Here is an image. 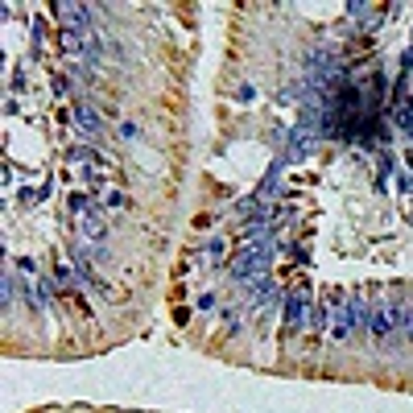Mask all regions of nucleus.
Segmentation results:
<instances>
[{"label":"nucleus","mask_w":413,"mask_h":413,"mask_svg":"<svg viewBox=\"0 0 413 413\" xmlns=\"http://www.w3.org/2000/svg\"><path fill=\"white\" fill-rule=\"evenodd\" d=\"M397 120H401L405 128H413V103H405V99L397 103Z\"/></svg>","instance_id":"9b49d317"},{"label":"nucleus","mask_w":413,"mask_h":413,"mask_svg":"<svg viewBox=\"0 0 413 413\" xmlns=\"http://www.w3.org/2000/svg\"><path fill=\"white\" fill-rule=\"evenodd\" d=\"M269 261H273V244H269V240H248V248H244V252L232 261V277H236V281L265 277Z\"/></svg>","instance_id":"f257e3e1"},{"label":"nucleus","mask_w":413,"mask_h":413,"mask_svg":"<svg viewBox=\"0 0 413 413\" xmlns=\"http://www.w3.org/2000/svg\"><path fill=\"white\" fill-rule=\"evenodd\" d=\"M306 153H310V128L302 124V128L294 132V145H290V161H302Z\"/></svg>","instance_id":"423d86ee"},{"label":"nucleus","mask_w":413,"mask_h":413,"mask_svg":"<svg viewBox=\"0 0 413 413\" xmlns=\"http://www.w3.org/2000/svg\"><path fill=\"white\" fill-rule=\"evenodd\" d=\"M393 327H401V331L413 335V306H393Z\"/></svg>","instance_id":"0eeeda50"},{"label":"nucleus","mask_w":413,"mask_h":413,"mask_svg":"<svg viewBox=\"0 0 413 413\" xmlns=\"http://www.w3.org/2000/svg\"><path fill=\"white\" fill-rule=\"evenodd\" d=\"M58 41H62V50H66V54H79V50L87 46V41H83L74 29H62V37H58Z\"/></svg>","instance_id":"6e6552de"},{"label":"nucleus","mask_w":413,"mask_h":413,"mask_svg":"<svg viewBox=\"0 0 413 413\" xmlns=\"http://www.w3.org/2000/svg\"><path fill=\"white\" fill-rule=\"evenodd\" d=\"M12 290H17V277H12V273H4V281H0V298H4V310L12 306Z\"/></svg>","instance_id":"1a4fd4ad"},{"label":"nucleus","mask_w":413,"mask_h":413,"mask_svg":"<svg viewBox=\"0 0 413 413\" xmlns=\"http://www.w3.org/2000/svg\"><path fill=\"white\" fill-rule=\"evenodd\" d=\"M223 256H228V244H223V240H215V244H207V261H211V265H219Z\"/></svg>","instance_id":"9d476101"},{"label":"nucleus","mask_w":413,"mask_h":413,"mask_svg":"<svg viewBox=\"0 0 413 413\" xmlns=\"http://www.w3.org/2000/svg\"><path fill=\"white\" fill-rule=\"evenodd\" d=\"M368 314H372V306H364V298H352L347 306H339V310H335V335H339V339H347L356 327H364V323H368Z\"/></svg>","instance_id":"f03ea898"},{"label":"nucleus","mask_w":413,"mask_h":413,"mask_svg":"<svg viewBox=\"0 0 413 413\" xmlns=\"http://www.w3.org/2000/svg\"><path fill=\"white\" fill-rule=\"evenodd\" d=\"M74 124H79V128H83V132H91V137H95V132H99V128H103V124H99V116H95V108H91V103H79V108H74Z\"/></svg>","instance_id":"39448f33"},{"label":"nucleus","mask_w":413,"mask_h":413,"mask_svg":"<svg viewBox=\"0 0 413 413\" xmlns=\"http://www.w3.org/2000/svg\"><path fill=\"white\" fill-rule=\"evenodd\" d=\"M306 314H310V298H306V294H294V298L285 302V331H298V327L306 323Z\"/></svg>","instance_id":"7ed1b4c3"},{"label":"nucleus","mask_w":413,"mask_h":413,"mask_svg":"<svg viewBox=\"0 0 413 413\" xmlns=\"http://www.w3.org/2000/svg\"><path fill=\"white\" fill-rule=\"evenodd\" d=\"M310 323H314V331H319V327L327 323V310H323V306H314V310H310Z\"/></svg>","instance_id":"f8f14e48"},{"label":"nucleus","mask_w":413,"mask_h":413,"mask_svg":"<svg viewBox=\"0 0 413 413\" xmlns=\"http://www.w3.org/2000/svg\"><path fill=\"white\" fill-rule=\"evenodd\" d=\"M368 327H372V335H389L393 331V306H372Z\"/></svg>","instance_id":"20e7f679"}]
</instances>
